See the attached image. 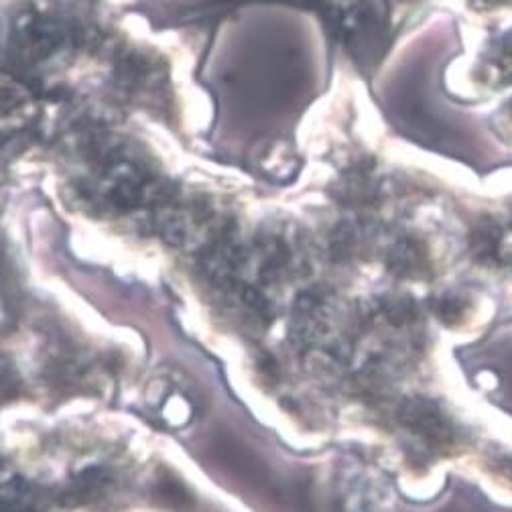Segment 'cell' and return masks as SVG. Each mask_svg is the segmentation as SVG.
Instances as JSON below:
<instances>
[{
	"label": "cell",
	"instance_id": "obj_1",
	"mask_svg": "<svg viewBox=\"0 0 512 512\" xmlns=\"http://www.w3.org/2000/svg\"><path fill=\"white\" fill-rule=\"evenodd\" d=\"M399 417L411 433L431 447H443L452 441L450 423L443 417L441 409L429 401H409L405 407H401Z\"/></svg>",
	"mask_w": 512,
	"mask_h": 512
},
{
	"label": "cell",
	"instance_id": "obj_2",
	"mask_svg": "<svg viewBox=\"0 0 512 512\" xmlns=\"http://www.w3.org/2000/svg\"><path fill=\"white\" fill-rule=\"evenodd\" d=\"M17 53L19 57L27 61H39L53 53L63 39H66V31L61 25L51 21L49 17H37L27 15L25 25L17 33Z\"/></svg>",
	"mask_w": 512,
	"mask_h": 512
},
{
	"label": "cell",
	"instance_id": "obj_3",
	"mask_svg": "<svg viewBox=\"0 0 512 512\" xmlns=\"http://www.w3.org/2000/svg\"><path fill=\"white\" fill-rule=\"evenodd\" d=\"M423 254L413 242H401L395 246L389 259V267L401 277H417L423 273Z\"/></svg>",
	"mask_w": 512,
	"mask_h": 512
},
{
	"label": "cell",
	"instance_id": "obj_4",
	"mask_svg": "<svg viewBox=\"0 0 512 512\" xmlns=\"http://www.w3.org/2000/svg\"><path fill=\"white\" fill-rule=\"evenodd\" d=\"M460 311H462V299H460V297H443V299L439 301L437 313H439L443 319H454V317H458Z\"/></svg>",
	"mask_w": 512,
	"mask_h": 512
}]
</instances>
